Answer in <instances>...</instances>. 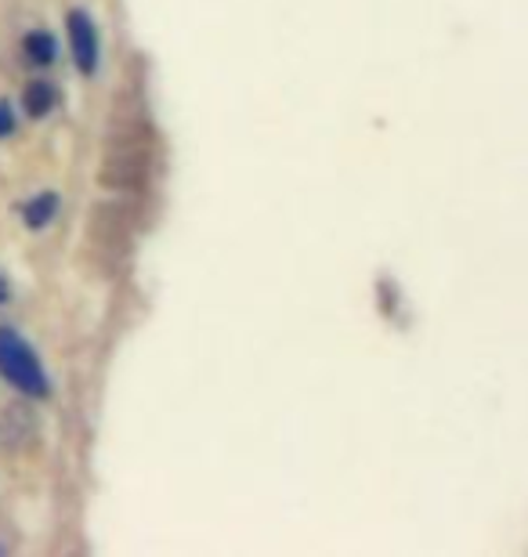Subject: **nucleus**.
<instances>
[{
  "mask_svg": "<svg viewBox=\"0 0 528 557\" xmlns=\"http://www.w3.org/2000/svg\"><path fill=\"white\" fill-rule=\"evenodd\" d=\"M149 163H152V149H149V131L138 124H116L109 138L102 171H98V182L109 193H138L149 177Z\"/></svg>",
  "mask_w": 528,
  "mask_h": 557,
  "instance_id": "1",
  "label": "nucleus"
},
{
  "mask_svg": "<svg viewBox=\"0 0 528 557\" xmlns=\"http://www.w3.org/2000/svg\"><path fill=\"white\" fill-rule=\"evenodd\" d=\"M134 243V207L127 199H112V203L95 207L87 218V250L95 253V264L106 272H116L131 253Z\"/></svg>",
  "mask_w": 528,
  "mask_h": 557,
  "instance_id": "2",
  "label": "nucleus"
},
{
  "mask_svg": "<svg viewBox=\"0 0 528 557\" xmlns=\"http://www.w3.org/2000/svg\"><path fill=\"white\" fill-rule=\"evenodd\" d=\"M0 373L8 376V384H15L19 392H26V395L44 398L51 392L40 359L15 330H0Z\"/></svg>",
  "mask_w": 528,
  "mask_h": 557,
  "instance_id": "3",
  "label": "nucleus"
},
{
  "mask_svg": "<svg viewBox=\"0 0 528 557\" xmlns=\"http://www.w3.org/2000/svg\"><path fill=\"white\" fill-rule=\"evenodd\" d=\"M70 44H73V59L81 65V73H95L98 65V33L95 22L84 15V11H73L70 15Z\"/></svg>",
  "mask_w": 528,
  "mask_h": 557,
  "instance_id": "4",
  "label": "nucleus"
},
{
  "mask_svg": "<svg viewBox=\"0 0 528 557\" xmlns=\"http://www.w3.org/2000/svg\"><path fill=\"white\" fill-rule=\"evenodd\" d=\"M54 210H59V196H51V193H44L37 199H29L26 210H22V218H26V225L29 228H44L48 221L54 218Z\"/></svg>",
  "mask_w": 528,
  "mask_h": 557,
  "instance_id": "5",
  "label": "nucleus"
},
{
  "mask_svg": "<svg viewBox=\"0 0 528 557\" xmlns=\"http://www.w3.org/2000/svg\"><path fill=\"white\" fill-rule=\"evenodd\" d=\"M54 87L51 84H29L26 87V113L29 116H48L54 109Z\"/></svg>",
  "mask_w": 528,
  "mask_h": 557,
  "instance_id": "6",
  "label": "nucleus"
},
{
  "mask_svg": "<svg viewBox=\"0 0 528 557\" xmlns=\"http://www.w3.org/2000/svg\"><path fill=\"white\" fill-rule=\"evenodd\" d=\"M26 59L33 65H48L54 59V37H51V33H44V29L29 33V37H26Z\"/></svg>",
  "mask_w": 528,
  "mask_h": 557,
  "instance_id": "7",
  "label": "nucleus"
},
{
  "mask_svg": "<svg viewBox=\"0 0 528 557\" xmlns=\"http://www.w3.org/2000/svg\"><path fill=\"white\" fill-rule=\"evenodd\" d=\"M11 127H15V120H11V109L0 106V138L11 135Z\"/></svg>",
  "mask_w": 528,
  "mask_h": 557,
  "instance_id": "8",
  "label": "nucleus"
},
{
  "mask_svg": "<svg viewBox=\"0 0 528 557\" xmlns=\"http://www.w3.org/2000/svg\"><path fill=\"white\" fill-rule=\"evenodd\" d=\"M4 297H8V283L0 278V300H4Z\"/></svg>",
  "mask_w": 528,
  "mask_h": 557,
  "instance_id": "9",
  "label": "nucleus"
}]
</instances>
